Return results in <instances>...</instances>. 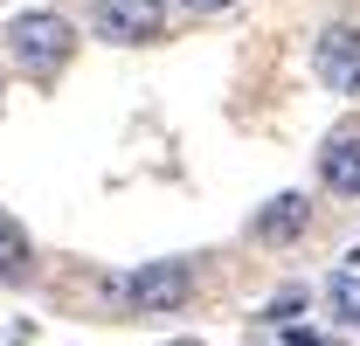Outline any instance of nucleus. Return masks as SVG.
I'll return each instance as SVG.
<instances>
[{"mask_svg": "<svg viewBox=\"0 0 360 346\" xmlns=\"http://www.w3.org/2000/svg\"><path fill=\"white\" fill-rule=\"evenodd\" d=\"M7 49H14V63H21L35 84H49V77L77 56V28H70L63 14L35 7V14H14V21H7Z\"/></svg>", "mask_w": 360, "mask_h": 346, "instance_id": "obj_1", "label": "nucleus"}, {"mask_svg": "<svg viewBox=\"0 0 360 346\" xmlns=\"http://www.w3.org/2000/svg\"><path fill=\"white\" fill-rule=\"evenodd\" d=\"M312 70L326 90L340 97H360V21H326L312 42Z\"/></svg>", "mask_w": 360, "mask_h": 346, "instance_id": "obj_2", "label": "nucleus"}, {"mask_svg": "<svg viewBox=\"0 0 360 346\" xmlns=\"http://www.w3.org/2000/svg\"><path fill=\"white\" fill-rule=\"evenodd\" d=\"M90 28H97V42H160V28H167V7L160 0H90Z\"/></svg>", "mask_w": 360, "mask_h": 346, "instance_id": "obj_3", "label": "nucleus"}, {"mask_svg": "<svg viewBox=\"0 0 360 346\" xmlns=\"http://www.w3.org/2000/svg\"><path fill=\"white\" fill-rule=\"evenodd\" d=\"M125 298H132L139 312H180V305L194 298V263H180V257L146 263L132 284H125Z\"/></svg>", "mask_w": 360, "mask_h": 346, "instance_id": "obj_4", "label": "nucleus"}, {"mask_svg": "<svg viewBox=\"0 0 360 346\" xmlns=\"http://www.w3.org/2000/svg\"><path fill=\"white\" fill-rule=\"evenodd\" d=\"M319 180H326L333 194L360 201V132H333V139H326V153H319Z\"/></svg>", "mask_w": 360, "mask_h": 346, "instance_id": "obj_5", "label": "nucleus"}, {"mask_svg": "<svg viewBox=\"0 0 360 346\" xmlns=\"http://www.w3.org/2000/svg\"><path fill=\"white\" fill-rule=\"evenodd\" d=\"M305 222H312V201H305V194H277V201L257 208L250 236H257V243H291V236H305Z\"/></svg>", "mask_w": 360, "mask_h": 346, "instance_id": "obj_6", "label": "nucleus"}, {"mask_svg": "<svg viewBox=\"0 0 360 346\" xmlns=\"http://www.w3.org/2000/svg\"><path fill=\"white\" fill-rule=\"evenodd\" d=\"M28 270H35V243H28V229L0 208V284H28Z\"/></svg>", "mask_w": 360, "mask_h": 346, "instance_id": "obj_7", "label": "nucleus"}, {"mask_svg": "<svg viewBox=\"0 0 360 346\" xmlns=\"http://www.w3.org/2000/svg\"><path fill=\"white\" fill-rule=\"evenodd\" d=\"M333 305H340V319H347V326H360V277H354V270H340V277H333Z\"/></svg>", "mask_w": 360, "mask_h": 346, "instance_id": "obj_8", "label": "nucleus"}, {"mask_svg": "<svg viewBox=\"0 0 360 346\" xmlns=\"http://www.w3.org/2000/svg\"><path fill=\"white\" fill-rule=\"evenodd\" d=\"M291 312H305V291H284V298H270V305H264L270 326H291Z\"/></svg>", "mask_w": 360, "mask_h": 346, "instance_id": "obj_9", "label": "nucleus"}, {"mask_svg": "<svg viewBox=\"0 0 360 346\" xmlns=\"http://www.w3.org/2000/svg\"><path fill=\"white\" fill-rule=\"evenodd\" d=\"M284 333V346H340V340H326V333H305V326H277Z\"/></svg>", "mask_w": 360, "mask_h": 346, "instance_id": "obj_10", "label": "nucleus"}, {"mask_svg": "<svg viewBox=\"0 0 360 346\" xmlns=\"http://www.w3.org/2000/svg\"><path fill=\"white\" fill-rule=\"evenodd\" d=\"M187 14H222V7H236V0H180Z\"/></svg>", "mask_w": 360, "mask_h": 346, "instance_id": "obj_11", "label": "nucleus"}]
</instances>
